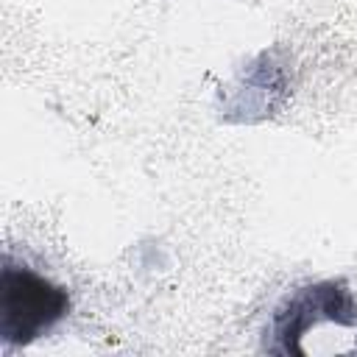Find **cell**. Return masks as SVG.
I'll return each instance as SVG.
<instances>
[{
	"mask_svg": "<svg viewBox=\"0 0 357 357\" xmlns=\"http://www.w3.org/2000/svg\"><path fill=\"white\" fill-rule=\"evenodd\" d=\"M70 312V296L33 268L3 257L0 271V340L28 346Z\"/></svg>",
	"mask_w": 357,
	"mask_h": 357,
	"instance_id": "2",
	"label": "cell"
},
{
	"mask_svg": "<svg viewBox=\"0 0 357 357\" xmlns=\"http://www.w3.org/2000/svg\"><path fill=\"white\" fill-rule=\"evenodd\" d=\"M271 337L276 354H354L357 298L340 279L307 284L276 310Z\"/></svg>",
	"mask_w": 357,
	"mask_h": 357,
	"instance_id": "1",
	"label": "cell"
}]
</instances>
